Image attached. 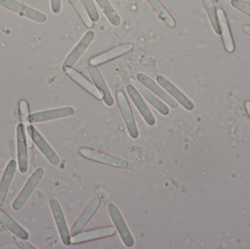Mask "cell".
<instances>
[{
    "label": "cell",
    "instance_id": "1",
    "mask_svg": "<svg viewBox=\"0 0 250 249\" xmlns=\"http://www.w3.org/2000/svg\"><path fill=\"white\" fill-rule=\"evenodd\" d=\"M44 175V169L41 167L37 168L29 176L17 197L12 203V209L15 211H19L26 204L30 196L42 180Z\"/></svg>",
    "mask_w": 250,
    "mask_h": 249
},
{
    "label": "cell",
    "instance_id": "2",
    "mask_svg": "<svg viewBox=\"0 0 250 249\" xmlns=\"http://www.w3.org/2000/svg\"><path fill=\"white\" fill-rule=\"evenodd\" d=\"M0 6L37 23H43L47 20L46 15L16 0H0Z\"/></svg>",
    "mask_w": 250,
    "mask_h": 249
},
{
    "label": "cell",
    "instance_id": "3",
    "mask_svg": "<svg viewBox=\"0 0 250 249\" xmlns=\"http://www.w3.org/2000/svg\"><path fill=\"white\" fill-rule=\"evenodd\" d=\"M25 128L32 143L37 146L40 152L46 158L47 160L52 165H55V166L58 165L60 163V158L58 155L42 137V134L31 124L25 127Z\"/></svg>",
    "mask_w": 250,
    "mask_h": 249
},
{
    "label": "cell",
    "instance_id": "4",
    "mask_svg": "<svg viewBox=\"0 0 250 249\" xmlns=\"http://www.w3.org/2000/svg\"><path fill=\"white\" fill-rule=\"evenodd\" d=\"M79 153L83 157L94 162H99L108 166L119 169H126L128 167V163L124 159H120L117 156L99 152L95 149H89V148H82Z\"/></svg>",
    "mask_w": 250,
    "mask_h": 249
},
{
    "label": "cell",
    "instance_id": "5",
    "mask_svg": "<svg viewBox=\"0 0 250 249\" xmlns=\"http://www.w3.org/2000/svg\"><path fill=\"white\" fill-rule=\"evenodd\" d=\"M26 128L22 123L16 127V149H17L18 167L19 172L26 174L29 168L27 140Z\"/></svg>",
    "mask_w": 250,
    "mask_h": 249
},
{
    "label": "cell",
    "instance_id": "6",
    "mask_svg": "<svg viewBox=\"0 0 250 249\" xmlns=\"http://www.w3.org/2000/svg\"><path fill=\"white\" fill-rule=\"evenodd\" d=\"M49 205L53 217H54V221H55L60 238H61L62 242L64 246L69 247L72 244L71 235H70V231H69L67 222H66L65 218H64V213H63L61 206H60L58 200L56 198H51L49 201Z\"/></svg>",
    "mask_w": 250,
    "mask_h": 249
},
{
    "label": "cell",
    "instance_id": "7",
    "mask_svg": "<svg viewBox=\"0 0 250 249\" xmlns=\"http://www.w3.org/2000/svg\"><path fill=\"white\" fill-rule=\"evenodd\" d=\"M74 113L75 110L73 107H63V108L46 110V111H39V112L29 114L26 121L29 124L46 122V121L71 116Z\"/></svg>",
    "mask_w": 250,
    "mask_h": 249
},
{
    "label": "cell",
    "instance_id": "8",
    "mask_svg": "<svg viewBox=\"0 0 250 249\" xmlns=\"http://www.w3.org/2000/svg\"><path fill=\"white\" fill-rule=\"evenodd\" d=\"M108 211L125 245L128 248L133 247L134 244H135L133 237H132V234L125 222L124 217L118 208L115 205L111 203L108 205Z\"/></svg>",
    "mask_w": 250,
    "mask_h": 249
},
{
    "label": "cell",
    "instance_id": "9",
    "mask_svg": "<svg viewBox=\"0 0 250 249\" xmlns=\"http://www.w3.org/2000/svg\"><path fill=\"white\" fill-rule=\"evenodd\" d=\"M117 98L129 136L133 139L138 138L139 136L138 127L125 92L122 90L117 91Z\"/></svg>",
    "mask_w": 250,
    "mask_h": 249
},
{
    "label": "cell",
    "instance_id": "10",
    "mask_svg": "<svg viewBox=\"0 0 250 249\" xmlns=\"http://www.w3.org/2000/svg\"><path fill=\"white\" fill-rule=\"evenodd\" d=\"M95 38V33L94 31L89 30L83 35V38L80 39L77 45L70 51L67 55L62 64V70L69 67H73V66L77 63L79 58L83 55V53L86 51L88 47L92 43Z\"/></svg>",
    "mask_w": 250,
    "mask_h": 249
},
{
    "label": "cell",
    "instance_id": "11",
    "mask_svg": "<svg viewBox=\"0 0 250 249\" xmlns=\"http://www.w3.org/2000/svg\"><path fill=\"white\" fill-rule=\"evenodd\" d=\"M133 44L131 42H126V43L121 44V45H117L114 48H111L105 52L101 53L98 55L92 57L89 59V65L98 66L101 64H105L108 61H112L119 57H123L125 54H127L129 51L133 49Z\"/></svg>",
    "mask_w": 250,
    "mask_h": 249
},
{
    "label": "cell",
    "instance_id": "12",
    "mask_svg": "<svg viewBox=\"0 0 250 249\" xmlns=\"http://www.w3.org/2000/svg\"><path fill=\"white\" fill-rule=\"evenodd\" d=\"M156 80L165 89L166 92L175 98L176 101L187 111H192L195 108V105L191 99H189L183 92H181L173 83L168 79L161 75L156 77Z\"/></svg>",
    "mask_w": 250,
    "mask_h": 249
},
{
    "label": "cell",
    "instance_id": "13",
    "mask_svg": "<svg viewBox=\"0 0 250 249\" xmlns=\"http://www.w3.org/2000/svg\"><path fill=\"white\" fill-rule=\"evenodd\" d=\"M101 203V198L98 197H95V198L92 199L89 202V204L86 206L84 210L82 211L80 216L76 219V222H74L73 226H72L70 231L71 237L78 235V234L80 233L83 230V228L87 225L89 221L92 219V216L95 215L98 209H99Z\"/></svg>",
    "mask_w": 250,
    "mask_h": 249
},
{
    "label": "cell",
    "instance_id": "14",
    "mask_svg": "<svg viewBox=\"0 0 250 249\" xmlns=\"http://www.w3.org/2000/svg\"><path fill=\"white\" fill-rule=\"evenodd\" d=\"M126 89L131 100L132 101L146 124L149 126H154L156 123L155 117L150 111L149 108L146 103L144 99H143L141 94L132 84L127 85Z\"/></svg>",
    "mask_w": 250,
    "mask_h": 249
},
{
    "label": "cell",
    "instance_id": "15",
    "mask_svg": "<svg viewBox=\"0 0 250 249\" xmlns=\"http://www.w3.org/2000/svg\"><path fill=\"white\" fill-rule=\"evenodd\" d=\"M136 77L137 80L141 84L144 85L145 87L148 89V90L157 95L160 99L164 101L169 106L171 107L172 108H177L178 102L173 99L171 96H170L164 89H162L160 86H159L158 83L154 82V80H153L151 77L142 73H138Z\"/></svg>",
    "mask_w": 250,
    "mask_h": 249
},
{
    "label": "cell",
    "instance_id": "16",
    "mask_svg": "<svg viewBox=\"0 0 250 249\" xmlns=\"http://www.w3.org/2000/svg\"><path fill=\"white\" fill-rule=\"evenodd\" d=\"M116 234V229L114 227H105L98 228L92 230L85 231L82 233L78 234L75 236L71 237L72 244H80L101 238H108L114 236Z\"/></svg>",
    "mask_w": 250,
    "mask_h": 249
},
{
    "label": "cell",
    "instance_id": "17",
    "mask_svg": "<svg viewBox=\"0 0 250 249\" xmlns=\"http://www.w3.org/2000/svg\"><path fill=\"white\" fill-rule=\"evenodd\" d=\"M129 83L138 90V92L141 94V96H144L146 101H148L160 114L163 115H167L170 114V110L168 107L162 102L160 99L156 96L154 94L151 93L150 90L145 87L144 85L141 84L136 78L132 77L129 78Z\"/></svg>",
    "mask_w": 250,
    "mask_h": 249
},
{
    "label": "cell",
    "instance_id": "18",
    "mask_svg": "<svg viewBox=\"0 0 250 249\" xmlns=\"http://www.w3.org/2000/svg\"><path fill=\"white\" fill-rule=\"evenodd\" d=\"M88 72H89V76L93 80L95 86L101 93L103 100L104 101L105 105L108 107L113 106L114 104V97H113L104 77L101 75V72L97 68V67L92 65H89L88 67Z\"/></svg>",
    "mask_w": 250,
    "mask_h": 249
},
{
    "label": "cell",
    "instance_id": "19",
    "mask_svg": "<svg viewBox=\"0 0 250 249\" xmlns=\"http://www.w3.org/2000/svg\"><path fill=\"white\" fill-rule=\"evenodd\" d=\"M63 71H64L73 81L76 82L77 84L82 86L83 89H85L86 92H89L94 97L99 99V100L103 99L102 96H101V93H100L98 89H97L96 86H95L90 80H88L85 76L81 74L77 70H75L73 67H69V68L64 69V70H63Z\"/></svg>",
    "mask_w": 250,
    "mask_h": 249
},
{
    "label": "cell",
    "instance_id": "20",
    "mask_svg": "<svg viewBox=\"0 0 250 249\" xmlns=\"http://www.w3.org/2000/svg\"><path fill=\"white\" fill-rule=\"evenodd\" d=\"M217 15H218L219 23H220L225 48L228 53L231 54V53L234 52L235 44L227 16H226L224 10L222 8L217 9Z\"/></svg>",
    "mask_w": 250,
    "mask_h": 249
},
{
    "label": "cell",
    "instance_id": "21",
    "mask_svg": "<svg viewBox=\"0 0 250 249\" xmlns=\"http://www.w3.org/2000/svg\"><path fill=\"white\" fill-rule=\"evenodd\" d=\"M17 163L14 159L9 161L0 180V207L2 206L16 173Z\"/></svg>",
    "mask_w": 250,
    "mask_h": 249
},
{
    "label": "cell",
    "instance_id": "22",
    "mask_svg": "<svg viewBox=\"0 0 250 249\" xmlns=\"http://www.w3.org/2000/svg\"><path fill=\"white\" fill-rule=\"evenodd\" d=\"M0 223L5 227L15 236L19 237L23 240L29 239V232L1 209H0Z\"/></svg>",
    "mask_w": 250,
    "mask_h": 249
},
{
    "label": "cell",
    "instance_id": "23",
    "mask_svg": "<svg viewBox=\"0 0 250 249\" xmlns=\"http://www.w3.org/2000/svg\"><path fill=\"white\" fill-rule=\"evenodd\" d=\"M147 2L154 9L157 13L159 18L167 25L170 28H175L176 26L174 18L170 14V12L165 7L164 4L160 0H146Z\"/></svg>",
    "mask_w": 250,
    "mask_h": 249
},
{
    "label": "cell",
    "instance_id": "24",
    "mask_svg": "<svg viewBox=\"0 0 250 249\" xmlns=\"http://www.w3.org/2000/svg\"><path fill=\"white\" fill-rule=\"evenodd\" d=\"M95 1L113 26H119L121 24L122 20L120 15L117 13L108 0H95Z\"/></svg>",
    "mask_w": 250,
    "mask_h": 249
},
{
    "label": "cell",
    "instance_id": "25",
    "mask_svg": "<svg viewBox=\"0 0 250 249\" xmlns=\"http://www.w3.org/2000/svg\"><path fill=\"white\" fill-rule=\"evenodd\" d=\"M202 2L214 32L217 35H221L217 10L216 9L214 2L212 0H202Z\"/></svg>",
    "mask_w": 250,
    "mask_h": 249
},
{
    "label": "cell",
    "instance_id": "26",
    "mask_svg": "<svg viewBox=\"0 0 250 249\" xmlns=\"http://www.w3.org/2000/svg\"><path fill=\"white\" fill-rule=\"evenodd\" d=\"M69 1L72 4V6L74 7L76 11L77 12L78 15L82 19L83 24L86 27L89 28V29H92L94 26V22L92 21V19L89 17V14H88L87 11H86L82 0H69Z\"/></svg>",
    "mask_w": 250,
    "mask_h": 249
},
{
    "label": "cell",
    "instance_id": "27",
    "mask_svg": "<svg viewBox=\"0 0 250 249\" xmlns=\"http://www.w3.org/2000/svg\"><path fill=\"white\" fill-rule=\"evenodd\" d=\"M82 1L83 2V5H84L85 8H86V11H87L88 14H89V17L91 18L92 21H99V12H98L93 0H82Z\"/></svg>",
    "mask_w": 250,
    "mask_h": 249
},
{
    "label": "cell",
    "instance_id": "28",
    "mask_svg": "<svg viewBox=\"0 0 250 249\" xmlns=\"http://www.w3.org/2000/svg\"><path fill=\"white\" fill-rule=\"evenodd\" d=\"M19 112H20L21 120L22 124L25 127L30 124L26 121L27 117L29 115V104L25 99H22L19 102Z\"/></svg>",
    "mask_w": 250,
    "mask_h": 249
},
{
    "label": "cell",
    "instance_id": "29",
    "mask_svg": "<svg viewBox=\"0 0 250 249\" xmlns=\"http://www.w3.org/2000/svg\"><path fill=\"white\" fill-rule=\"evenodd\" d=\"M230 4L232 7L245 14L250 16V4L244 0H231Z\"/></svg>",
    "mask_w": 250,
    "mask_h": 249
},
{
    "label": "cell",
    "instance_id": "30",
    "mask_svg": "<svg viewBox=\"0 0 250 249\" xmlns=\"http://www.w3.org/2000/svg\"><path fill=\"white\" fill-rule=\"evenodd\" d=\"M13 241H14L15 244L21 249H35V247L32 246L30 243L27 242L26 240L21 239V238H19V237L15 236L13 238Z\"/></svg>",
    "mask_w": 250,
    "mask_h": 249
},
{
    "label": "cell",
    "instance_id": "31",
    "mask_svg": "<svg viewBox=\"0 0 250 249\" xmlns=\"http://www.w3.org/2000/svg\"><path fill=\"white\" fill-rule=\"evenodd\" d=\"M51 11L54 14H59L62 10V0H50Z\"/></svg>",
    "mask_w": 250,
    "mask_h": 249
},
{
    "label": "cell",
    "instance_id": "32",
    "mask_svg": "<svg viewBox=\"0 0 250 249\" xmlns=\"http://www.w3.org/2000/svg\"><path fill=\"white\" fill-rule=\"evenodd\" d=\"M245 108H246L247 113L250 119V100H246L245 102Z\"/></svg>",
    "mask_w": 250,
    "mask_h": 249
},
{
    "label": "cell",
    "instance_id": "33",
    "mask_svg": "<svg viewBox=\"0 0 250 249\" xmlns=\"http://www.w3.org/2000/svg\"><path fill=\"white\" fill-rule=\"evenodd\" d=\"M242 29H243V31L245 33L248 34V35L250 36V24L244 25L243 27H242Z\"/></svg>",
    "mask_w": 250,
    "mask_h": 249
}]
</instances>
